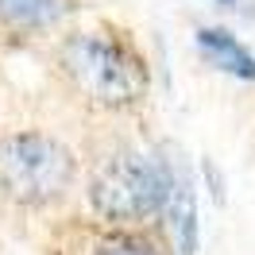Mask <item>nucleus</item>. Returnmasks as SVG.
I'll use <instances>...</instances> for the list:
<instances>
[{
    "label": "nucleus",
    "instance_id": "f257e3e1",
    "mask_svg": "<svg viewBox=\"0 0 255 255\" xmlns=\"http://www.w3.org/2000/svg\"><path fill=\"white\" fill-rule=\"evenodd\" d=\"M74 182V155L43 131H16L0 139V193L19 205L58 201Z\"/></svg>",
    "mask_w": 255,
    "mask_h": 255
},
{
    "label": "nucleus",
    "instance_id": "f03ea898",
    "mask_svg": "<svg viewBox=\"0 0 255 255\" xmlns=\"http://www.w3.org/2000/svg\"><path fill=\"white\" fill-rule=\"evenodd\" d=\"M174 174L178 170H170L162 159H151V155H116L109 166L97 170L89 201L105 221H147L166 209Z\"/></svg>",
    "mask_w": 255,
    "mask_h": 255
},
{
    "label": "nucleus",
    "instance_id": "7ed1b4c3",
    "mask_svg": "<svg viewBox=\"0 0 255 255\" xmlns=\"http://www.w3.org/2000/svg\"><path fill=\"white\" fill-rule=\"evenodd\" d=\"M66 74L101 105H131L147 89V66L112 35H78L62 50Z\"/></svg>",
    "mask_w": 255,
    "mask_h": 255
},
{
    "label": "nucleus",
    "instance_id": "20e7f679",
    "mask_svg": "<svg viewBox=\"0 0 255 255\" xmlns=\"http://www.w3.org/2000/svg\"><path fill=\"white\" fill-rule=\"evenodd\" d=\"M197 50L209 66H217L224 74H232L240 81H255V54L240 43L232 31L224 27H201L197 31Z\"/></svg>",
    "mask_w": 255,
    "mask_h": 255
},
{
    "label": "nucleus",
    "instance_id": "39448f33",
    "mask_svg": "<svg viewBox=\"0 0 255 255\" xmlns=\"http://www.w3.org/2000/svg\"><path fill=\"white\" fill-rule=\"evenodd\" d=\"M70 12V0H0V35H31Z\"/></svg>",
    "mask_w": 255,
    "mask_h": 255
},
{
    "label": "nucleus",
    "instance_id": "423d86ee",
    "mask_svg": "<svg viewBox=\"0 0 255 255\" xmlns=\"http://www.w3.org/2000/svg\"><path fill=\"white\" fill-rule=\"evenodd\" d=\"M162 217L170 221V240H174L178 255H193L197 252V205H193V186L190 178L178 170L174 174V190L170 201L162 209Z\"/></svg>",
    "mask_w": 255,
    "mask_h": 255
},
{
    "label": "nucleus",
    "instance_id": "0eeeda50",
    "mask_svg": "<svg viewBox=\"0 0 255 255\" xmlns=\"http://www.w3.org/2000/svg\"><path fill=\"white\" fill-rule=\"evenodd\" d=\"M93 255H159V252L139 236H109L93 248Z\"/></svg>",
    "mask_w": 255,
    "mask_h": 255
},
{
    "label": "nucleus",
    "instance_id": "6e6552de",
    "mask_svg": "<svg viewBox=\"0 0 255 255\" xmlns=\"http://www.w3.org/2000/svg\"><path fill=\"white\" fill-rule=\"evenodd\" d=\"M221 4H232V0H221Z\"/></svg>",
    "mask_w": 255,
    "mask_h": 255
}]
</instances>
